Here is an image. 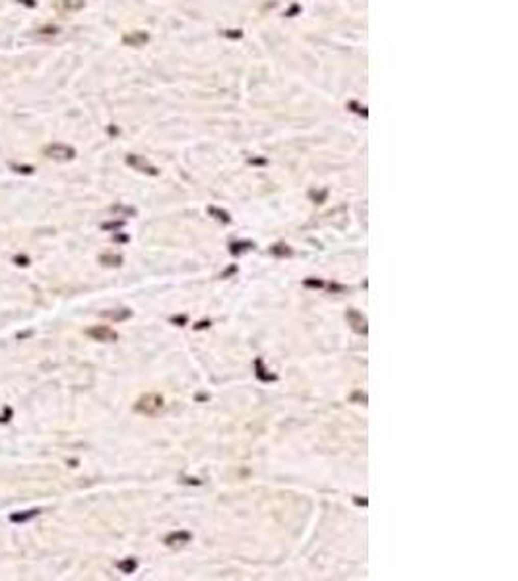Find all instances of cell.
<instances>
[{"instance_id": "cell-5", "label": "cell", "mask_w": 518, "mask_h": 581, "mask_svg": "<svg viewBox=\"0 0 518 581\" xmlns=\"http://www.w3.org/2000/svg\"><path fill=\"white\" fill-rule=\"evenodd\" d=\"M37 512H28L23 513V515H12V521H21V519H28V517H33Z\"/></svg>"}, {"instance_id": "cell-4", "label": "cell", "mask_w": 518, "mask_h": 581, "mask_svg": "<svg viewBox=\"0 0 518 581\" xmlns=\"http://www.w3.org/2000/svg\"><path fill=\"white\" fill-rule=\"evenodd\" d=\"M101 261H113L111 266H118L120 263V256H101Z\"/></svg>"}, {"instance_id": "cell-3", "label": "cell", "mask_w": 518, "mask_h": 581, "mask_svg": "<svg viewBox=\"0 0 518 581\" xmlns=\"http://www.w3.org/2000/svg\"><path fill=\"white\" fill-rule=\"evenodd\" d=\"M47 153H49L51 157H55V159H66V157H72V151L66 149V147H60V145H53V147H49V149H47Z\"/></svg>"}, {"instance_id": "cell-1", "label": "cell", "mask_w": 518, "mask_h": 581, "mask_svg": "<svg viewBox=\"0 0 518 581\" xmlns=\"http://www.w3.org/2000/svg\"><path fill=\"white\" fill-rule=\"evenodd\" d=\"M134 409H136L138 413H142V415H150V416L157 415V413L163 409V397L156 395V393H147V395L138 399Z\"/></svg>"}, {"instance_id": "cell-2", "label": "cell", "mask_w": 518, "mask_h": 581, "mask_svg": "<svg viewBox=\"0 0 518 581\" xmlns=\"http://www.w3.org/2000/svg\"><path fill=\"white\" fill-rule=\"evenodd\" d=\"M86 333H88L91 339L101 341V343H113V341H117V337H118L117 331L107 328V326H95V328H89Z\"/></svg>"}]
</instances>
